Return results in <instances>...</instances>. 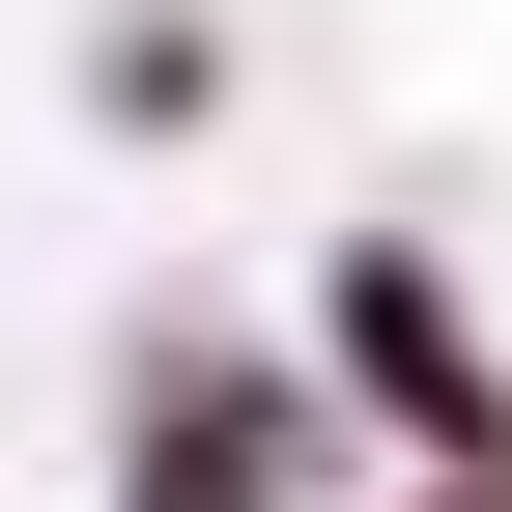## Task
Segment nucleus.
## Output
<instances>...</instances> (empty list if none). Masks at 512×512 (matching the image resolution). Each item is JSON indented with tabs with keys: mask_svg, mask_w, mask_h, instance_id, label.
Returning <instances> with one entry per match:
<instances>
[{
	"mask_svg": "<svg viewBox=\"0 0 512 512\" xmlns=\"http://www.w3.org/2000/svg\"><path fill=\"white\" fill-rule=\"evenodd\" d=\"M370 427L313 399V342H228V313H143L114 342V512H342Z\"/></svg>",
	"mask_w": 512,
	"mask_h": 512,
	"instance_id": "obj_1",
	"label": "nucleus"
},
{
	"mask_svg": "<svg viewBox=\"0 0 512 512\" xmlns=\"http://www.w3.org/2000/svg\"><path fill=\"white\" fill-rule=\"evenodd\" d=\"M313 399H342L399 484H512V342H484V285L427 228H342L313 256Z\"/></svg>",
	"mask_w": 512,
	"mask_h": 512,
	"instance_id": "obj_2",
	"label": "nucleus"
},
{
	"mask_svg": "<svg viewBox=\"0 0 512 512\" xmlns=\"http://www.w3.org/2000/svg\"><path fill=\"white\" fill-rule=\"evenodd\" d=\"M399 512H512V484H399Z\"/></svg>",
	"mask_w": 512,
	"mask_h": 512,
	"instance_id": "obj_4",
	"label": "nucleus"
},
{
	"mask_svg": "<svg viewBox=\"0 0 512 512\" xmlns=\"http://www.w3.org/2000/svg\"><path fill=\"white\" fill-rule=\"evenodd\" d=\"M86 86H114V143H171V114L228 86V29H200V0H114V57H86Z\"/></svg>",
	"mask_w": 512,
	"mask_h": 512,
	"instance_id": "obj_3",
	"label": "nucleus"
}]
</instances>
